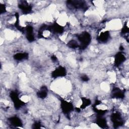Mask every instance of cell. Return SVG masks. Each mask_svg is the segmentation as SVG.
I'll return each mask as SVG.
<instances>
[{
  "label": "cell",
  "mask_w": 129,
  "mask_h": 129,
  "mask_svg": "<svg viewBox=\"0 0 129 129\" xmlns=\"http://www.w3.org/2000/svg\"><path fill=\"white\" fill-rule=\"evenodd\" d=\"M78 40L80 42L79 48L80 49H85L90 43L91 41V36L89 33L83 32L77 36Z\"/></svg>",
  "instance_id": "cell-1"
},
{
  "label": "cell",
  "mask_w": 129,
  "mask_h": 129,
  "mask_svg": "<svg viewBox=\"0 0 129 129\" xmlns=\"http://www.w3.org/2000/svg\"><path fill=\"white\" fill-rule=\"evenodd\" d=\"M10 97L13 102L14 106L16 109L21 108L25 103L22 101L19 96V94L16 91H12L10 93Z\"/></svg>",
  "instance_id": "cell-2"
},
{
  "label": "cell",
  "mask_w": 129,
  "mask_h": 129,
  "mask_svg": "<svg viewBox=\"0 0 129 129\" xmlns=\"http://www.w3.org/2000/svg\"><path fill=\"white\" fill-rule=\"evenodd\" d=\"M60 108L62 112L66 115H68L74 110L73 104L63 99L60 100Z\"/></svg>",
  "instance_id": "cell-3"
},
{
  "label": "cell",
  "mask_w": 129,
  "mask_h": 129,
  "mask_svg": "<svg viewBox=\"0 0 129 129\" xmlns=\"http://www.w3.org/2000/svg\"><path fill=\"white\" fill-rule=\"evenodd\" d=\"M111 120L112 121L114 128H117L123 124V121L121 116L119 113H113L110 116Z\"/></svg>",
  "instance_id": "cell-4"
},
{
  "label": "cell",
  "mask_w": 129,
  "mask_h": 129,
  "mask_svg": "<svg viewBox=\"0 0 129 129\" xmlns=\"http://www.w3.org/2000/svg\"><path fill=\"white\" fill-rule=\"evenodd\" d=\"M67 5L70 7L76 9H85L87 7L85 2L82 1H68Z\"/></svg>",
  "instance_id": "cell-5"
},
{
  "label": "cell",
  "mask_w": 129,
  "mask_h": 129,
  "mask_svg": "<svg viewBox=\"0 0 129 129\" xmlns=\"http://www.w3.org/2000/svg\"><path fill=\"white\" fill-rule=\"evenodd\" d=\"M67 71L65 68L62 66H59L54 70L51 73V77L53 78H57L58 77H62L66 76Z\"/></svg>",
  "instance_id": "cell-6"
},
{
  "label": "cell",
  "mask_w": 129,
  "mask_h": 129,
  "mask_svg": "<svg viewBox=\"0 0 129 129\" xmlns=\"http://www.w3.org/2000/svg\"><path fill=\"white\" fill-rule=\"evenodd\" d=\"M47 30L56 34H61L63 32V28L56 22H54L51 25L48 26Z\"/></svg>",
  "instance_id": "cell-7"
},
{
  "label": "cell",
  "mask_w": 129,
  "mask_h": 129,
  "mask_svg": "<svg viewBox=\"0 0 129 129\" xmlns=\"http://www.w3.org/2000/svg\"><path fill=\"white\" fill-rule=\"evenodd\" d=\"M18 7L25 14L30 13L32 9V6L29 5L26 1L21 2V3L18 5Z\"/></svg>",
  "instance_id": "cell-8"
},
{
  "label": "cell",
  "mask_w": 129,
  "mask_h": 129,
  "mask_svg": "<svg viewBox=\"0 0 129 129\" xmlns=\"http://www.w3.org/2000/svg\"><path fill=\"white\" fill-rule=\"evenodd\" d=\"M111 97L113 98L123 99L124 97V93L119 88H114L111 93Z\"/></svg>",
  "instance_id": "cell-9"
},
{
  "label": "cell",
  "mask_w": 129,
  "mask_h": 129,
  "mask_svg": "<svg viewBox=\"0 0 129 129\" xmlns=\"http://www.w3.org/2000/svg\"><path fill=\"white\" fill-rule=\"evenodd\" d=\"M125 60V55L122 52H117L114 57V66L118 67L122 64Z\"/></svg>",
  "instance_id": "cell-10"
},
{
  "label": "cell",
  "mask_w": 129,
  "mask_h": 129,
  "mask_svg": "<svg viewBox=\"0 0 129 129\" xmlns=\"http://www.w3.org/2000/svg\"><path fill=\"white\" fill-rule=\"evenodd\" d=\"M25 32H26V37L27 40L32 42L34 41L35 37L33 34V28L31 26H28L25 28Z\"/></svg>",
  "instance_id": "cell-11"
},
{
  "label": "cell",
  "mask_w": 129,
  "mask_h": 129,
  "mask_svg": "<svg viewBox=\"0 0 129 129\" xmlns=\"http://www.w3.org/2000/svg\"><path fill=\"white\" fill-rule=\"evenodd\" d=\"M8 120L11 125L15 127H21L23 125L22 122L20 118L16 116L9 117L8 118Z\"/></svg>",
  "instance_id": "cell-12"
},
{
  "label": "cell",
  "mask_w": 129,
  "mask_h": 129,
  "mask_svg": "<svg viewBox=\"0 0 129 129\" xmlns=\"http://www.w3.org/2000/svg\"><path fill=\"white\" fill-rule=\"evenodd\" d=\"M110 37V33L108 31H106L104 32H101L98 37L97 39L98 41L101 43H105L107 42Z\"/></svg>",
  "instance_id": "cell-13"
},
{
  "label": "cell",
  "mask_w": 129,
  "mask_h": 129,
  "mask_svg": "<svg viewBox=\"0 0 129 129\" xmlns=\"http://www.w3.org/2000/svg\"><path fill=\"white\" fill-rule=\"evenodd\" d=\"M103 116H97L95 122L100 127L105 128L107 127V123L106 119L102 117Z\"/></svg>",
  "instance_id": "cell-14"
},
{
  "label": "cell",
  "mask_w": 129,
  "mask_h": 129,
  "mask_svg": "<svg viewBox=\"0 0 129 129\" xmlns=\"http://www.w3.org/2000/svg\"><path fill=\"white\" fill-rule=\"evenodd\" d=\"M48 89L46 86H43L41 87L40 90L36 93L37 96L40 99H44L47 96Z\"/></svg>",
  "instance_id": "cell-15"
},
{
  "label": "cell",
  "mask_w": 129,
  "mask_h": 129,
  "mask_svg": "<svg viewBox=\"0 0 129 129\" xmlns=\"http://www.w3.org/2000/svg\"><path fill=\"white\" fill-rule=\"evenodd\" d=\"M29 54L28 53L26 52H23V53H17L14 55L13 58L15 60H22L24 59H27L28 58Z\"/></svg>",
  "instance_id": "cell-16"
},
{
  "label": "cell",
  "mask_w": 129,
  "mask_h": 129,
  "mask_svg": "<svg viewBox=\"0 0 129 129\" xmlns=\"http://www.w3.org/2000/svg\"><path fill=\"white\" fill-rule=\"evenodd\" d=\"M81 99L82 100V104L80 107L81 109H85L91 104V101L89 98H86L85 97H82L81 98Z\"/></svg>",
  "instance_id": "cell-17"
},
{
  "label": "cell",
  "mask_w": 129,
  "mask_h": 129,
  "mask_svg": "<svg viewBox=\"0 0 129 129\" xmlns=\"http://www.w3.org/2000/svg\"><path fill=\"white\" fill-rule=\"evenodd\" d=\"M15 17L16 19L15 23V27L18 29L20 31L23 32L24 31H25V28L22 27L21 26L19 25V15L18 13H15Z\"/></svg>",
  "instance_id": "cell-18"
},
{
  "label": "cell",
  "mask_w": 129,
  "mask_h": 129,
  "mask_svg": "<svg viewBox=\"0 0 129 129\" xmlns=\"http://www.w3.org/2000/svg\"><path fill=\"white\" fill-rule=\"evenodd\" d=\"M67 45L70 48L73 49H75L79 47V44H78V42L75 40H71L69 41L67 44Z\"/></svg>",
  "instance_id": "cell-19"
},
{
  "label": "cell",
  "mask_w": 129,
  "mask_h": 129,
  "mask_svg": "<svg viewBox=\"0 0 129 129\" xmlns=\"http://www.w3.org/2000/svg\"><path fill=\"white\" fill-rule=\"evenodd\" d=\"M129 31L128 27L127 25V24L125 23V24H124L121 30V33L123 35H125L126 33H127Z\"/></svg>",
  "instance_id": "cell-20"
},
{
  "label": "cell",
  "mask_w": 129,
  "mask_h": 129,
  "mask_svg": "<svg viewBox=\"0 0 129 129\" xmlns=\"http://www.w3.org/2000/svg\"><path fill=\"white\" fill-rule=\"evenodd\" d=\"M6 11L7 10L6 5L3 4H0V14H3L6 13Z\"/></svg>",
  "instance_id": "cell-21"
},
{
  "label": "cell",
  "mask_w": 129,
  "mask_h": 129,
  "mask_svg": "<svg viewBox=\"0 0 129 129\" xmlns=\"http://www.w3.org/2000/svg\"><path fill=\"white\" fill-rule=\"evenodd\" d=\"M41 127V123L40 122H34L33 125L32 127L33 128H39Z\"/></svg>",
  "instance_id": "cell-22"
},
{
  "label": "cell",
  "mask_w": 129,
  "mask_h": 129,
  "mask_svg": "<svg viewBox=\"0 0 129 129\" xmlns=\"http://www.w3.org/2000/svg\"><path fill=\"white\" fill-rule=\"evenodd\" d=\"M81 79L84 82H87V81H89V78L87 75H83L81 77Z\"/></svg>",
  "instance_id": "cell-23"
},
{
  "label": "cell",
  "mask_w": 129,
  "mask_h": 129,
  "mask_svg": "<svg viewBox=\"0 0 129 129\" xmlns=\"http://www.w3.org/2000/svg\"><path fill=\"white\" fill-rule=\"evenodd\" d=\"M51 60L53 61H56L57 60V58L56 57V56L54 55H52L51 56Z\"/></svg>",
  "instance_id": "cell-24"
}]
</instances>
